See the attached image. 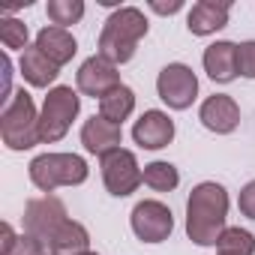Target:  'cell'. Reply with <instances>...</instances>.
<instances>
[{"instance_id":"29","label":"cell","mask_w":255,"mask_h":255,"mask_svg":"<svg viewBox=\"0 0 255 255\" xmlns=\"http://www.w3.org/2000/svg\"><path fill=\"white\" fill-rule=\"evenodd\" d=\"M51 255H54V252H51Z\"/></svg>"},{"instance_id":"18","label":"cell","mask_w":255,"mask_h":255,"mask_svg":"<svg viewBox=\"0 0 255 255\" xmlns=\"http://www.w3.org/2000/svg\"><path fill=\"white\" fill-rule=\"evenodd\" d=\"M132 108H135V93L126 87V84H120L117 90H111L108 96L99 99V114H102L105 120L117 123V126L132 114Z\"/></svg>"},{"instance_id":"3","label":"cell","mask_w":255,"mask_h":255,"mask_svg":"<svg viewBox=\"0 0 255 255\" xmlns=\"http://www.w3.org/2000/svg\"><path fill=\"white\" fill-rule=\"evenodd\" d=\"M0 135L9 150H30L39 144V114L27 90H15L0 114Z\"/></svg>"},{"instance_id":"17","label":"cell","mask_w":255,"mask_h":255,"mask_svg":"<svg viewBox=\"0 0 255 255\" xmlns=\"http://www.w3.org/2000/svg\"><path fill=\"white\" fill-rule=\"evenodd\" d=\"M18 69H21L24 81L33 84V87H48V84L60 75V66H54L36 45L21 54V66H18Z\"/></svg>"},{"instance_id":"2","label":"cell","mask_w":255,"mask_h":255,"mask_svg":"<svg viewBox=\"0 0 255 255\" xmlns=\"http://www.w3.org/2000/svg\"><path fill=\"white\" fill-rule=\"evenodd\" d=\"M147 36V18L135 6H120L108 15L102 33H99V57L120 66L135 57L138 42Z\"/></svg>"},{"instance_id":"7","label":"cell","mask_w":255,"mask_h":255,"mask_svg":"<svg viewBox=\"0 0 255 255\" xmlns=\"http://www.w3.org/2000/svg\"><path fill=\"white\" fill-rule=\"evenodd\" d=\"M156 93L168 108L183 111L198 96V78L186 63H168L156 78Z\"/></svg>"},{"instance_id":"6","label":"cell","mask_w":255,"mask_h":255,"mask_svg":"<svg viewBox=\"0 0 255 255\" xmlns=\"http://www.w3.org/2000/svg\"><path fill=\"white\" fill-rule=\"evenodd\" d=\"M66 222H69L66 207H63V201L54 198V195L33 198V201H27V207H24V234H30L33 240H39L45 249H48V243L54 240V234H57Z\"/></svg>"},{"instance_id":"4","label":"cell","mask_w":255,"mask_h":255,"mask_svg":"<svg viewBox=\"0 0 255 255\" xmlns=\"http://www.w3.org/2000/svg\"><path fill=\"white\" fill-rule=\"evenodd\" d=\"M30 180L42 192L57 186H78L87 180V162L75 153H39L30 162Z\"/></svg>"},{"instance_id":"14","label":"cell","mask_w":255,"mask_h":255,"mask_svg":"<svg viewBox=\"0 0 255 255\" xmlns=\"http://www.w3.org/2000/svg\"><path fill=\"white\" fill-rule=\"evenodd\" d=\"M228 12H231V3H225V0L222 3H216V0H198L189 9L186 27L195 36H210V33H216L228 24Z\"/></svg>"},{"instance_id":"26","label":"cell","mask_w":255,"mask_h":255,"mask_svg":"<svg viewBox=\"0 0 255 255\" xmlns=\"http://www.w3.org/2000/svg\"><path fill=\"white\" fill-rule=\"evenodd\" d=\"M15 243H18V234L12 231L9 222H3V225H0V255H6Z\"/></svg>"},{"instance_id":"22","label":"cell","mask_w":255,"mask_h":255,"mask_svg":"<svg viewBox=\"0 0 255 255\" xmlns=\"http://www.w3.org/2000/svg\"><path fill=\"white\" fill-rule=\"evenodd\" d=\"M0 42L6 48H21L27 51V24L18 18H3L0 21Z\"/></svg>"},{"instance_id":"16","label":"cell","mask_w":255,"mask_h":255,"mask_svg":"<svg viewBox=\"0 0 255 255\" xmlns=\"http://www.w3.org/2000/svg\"><path fill=\"white\" fill-rule=\"evenodd\" d=\"M36 48H39L54 66H63V63H69V60L75 57L78 42H75V36H72L66 27H42V30L36 33Z\"/></svg>"},{"instance_id":"11","label":"cell","mask_w":255,"mask_h":255,"mask_svg":"<svg viewBox=\"0 0 255 255\" xmlns=\"http://www.w3.org/2000/svg\"><path fill=\"white\" fill-rule=\"evenodd\" d=\"M132 138H135V144H141L144 150H162V147H168L171 138H174V120H171L165 111L150 108V111H144V114L135 120Z\"/></svg>"},{"instance_id":"25","label":"cell","mask_w":255,"mask_h":255,"mask_svg":"<svg viewBox=\"0 0 255 255\" xmlns=\"http://www.w3.org/2000/svg\"><path fill=\"white\" fill-rule=\"evenodd\" d=\"M237 207L243 216L255 219V180H249L243 189H240V198H237Z\"/></svg>"},{"instance_id":"19","label":"cell","mask_w":255,"mask_h":255,"mask_svg":"<svg viewBox=\"0 0 255 255\" xmlns=\"http://www.w3.org/2000/svg\"><path fill=\"white\" fill-rule=\"evenodd\" d=\"M219 255H252L255 252V237L246 228H225L222 237L216 240Z\"/></svg>"},{"instance_id":"12","label":"cell","mask_w":255,"mask_h":255,"mask_svg":"<svg viewBox=\"0 0 255 255\" xmlns=\"http://www.w3.org/2000/svg\"><path fill=\"white\" fill-rule=\"evenodd\" d=\"M120 141H123V129H120L117 123L105 120L102 114H93L81 126V144H84V150L93 153V156H99V159L108 156V153H114V150H120Z\"/></svg>"},{"instance_id":"9","label":"cell","mask_w":255,"mask_h":255,"mask_svg":"<svg viewBox=\"0 0 255 255\" xmlns=\"http://www.w3.org/2000/svg\"><path fill=\"white\" fill-rule=\"evenodd\" d=\"M132 231L144 243H162L174 231V216L162 201H138L132 207Z\"/></svg>"},{"instance_id":"10","label":"cell","mask_w":255,"mask_h":255,"mask_svg":"<svg viewBox=\"0 0 255 255\" xmlns=\"http://www.w3.org/2000/svg\"><path fill=\"white\" fill-rule=\"evenodd\" d=\"M75 81H78V90L84 93V96H108L111 90H117L120 87V72H117V66L114 63H108L105 57H99V54H93V57H87L81 66H78V75H75Z\"/></svg>"},{"instance_id":"23","label":"cell","mask_w":255,"mask_h":255,"mask_svg":"<svg viewBox=\"0 0 255 255\" xmlns=\"http://www.w3.org/2000/svg\"><path fill=\"white\" fill-rule=\"evenodd\" d=\"M237 72L243 78H255V39L237 45Z\"/></svg>"},{"instance_id":"27","label":"cell","mask_w":255,"mask_h":255,"mask_svg":"<svg viewBox=\"0 0 255 255\" xmlns=\"http://www.w3.org/2000/svg\"><path fill=\"white\" fill-rule=\"evenodd\" d=\"M150 9L159 12V15H174V12L183 9V3H180V0H171V3H159V0H150Z\"/></svg>"},{"instance_id":"15","label":"cell","mask_w":255,"mask_h":255,"mask_svg":"<svg viewBox=\"0 0 255 255\" xmlns=\"http://www.w3.org/2000/svg\"><path fill=\"white\" fill-rule=\"evenodd\" d=\"M204 72L219 81V84H228L234 81L240 72H237V45L234 42H213L204 48Z\"/></svg>"},{"instance_id":"13","label":"cell","mask_w":255,"mask_h":255,"mask_svg":"<svg viewBox=\"0 0 255 255\" xmlns=\"http://www.w3.org/2000/svg\"><path fill=\"white\" fill-rule=\"evenodd\" d=\"M198 120L207 126L210 132L216 135H228L237 129V123H240V105L225 96V93H213L201 102V111H198Z\"/></svg>"},{"instance_id":"1","label":"cell","mask_w":255,"mask_h":255,"mask_svg":"<svg viewBox=\"0 0 255 255\" xmlns=\"http://www.w3.org/2000/svg\"><path fill=\"white\" fill-rule=\"evenodd\" d=\"M228 216V192L225 186L204 180L189 192L186 201V234L198 246H216V240L225 231Z\"/></svg>"},{"instance_id":"8","label":"cell","mask_w":255,"mask_h":255,"mask_svg":"<svg viewBox=\"0 0 255 255\" xmlns=\"http://www.w3.org/2000/svg\"><path fill=\"white\" fill-rule=\"evenodd\" d=\"M102 180H105V189L117 198L123 195H132L138 189V183L144 180V171L138 168V159L132 150H114L108 156H102Z\"/></svg>"},{"instance_id":"24","label":"cell","mask_w":255,"mask_h":255,"mask_svg":"<svg viewBox=\"0 0 255 255\" xmlns=\"http://www.w3.org/2000/svg\"><path fill=\"white\" fill-rule=\"evenodd\" d=\"M6 255H48V249H45L39 240H33L30 234H21V237H18V243H15Z\"/></svg>"},{"instance_id":"20","label":"cell","mask_w":255,"mask_h":255,"mask_svg":"<svg viewBox=\"0 0 255 255\" xmlns=\"http://www.w3.org/2000/svg\"><path fill=\"white\" fill-rule=\"evenodd\" d=\"M144 183L150 189H156V192H171L180 183V174H177V168L171 162H162L159 159V162L144 165Z\"/></svg>"},{"instance_id":"21","label":"cell","mask_w":255,"mask_h":255,"mask_svg":"<svg viewBox=\"0 0 255 255\" xmlns=\"http://www.w3.org/2000/svg\"><path fill=\"white\" fill-rule=\"evenodd\" d=\"M48 18L54 21V27H66V24H78L84 18V3L81 0H48Z\"/></svg>"},{"instance_id":"28","label":"cell","mask_w":255,"mask_h":255,"mask_svg":"<svg viewBox=\"0 0 255 255\" xmlns=\"http://www.w3.org/2000/svg\"><path fill=\"white\" fill-rule=\"evenodd\" d=\"M81 255H96V252H90V249H87V252H81Z\"/></svg>"},{"instance_id":"5","label":"cell","mask_w":255,"mask_h":255,"mask_svg":"<svg viewBox=\"0 0 255 255\" xmlns=\"http://www.w3.org/2000/svg\"><path fill=\"white\" fill-rule=\"evenodd\" d=\"M78 108H81V99L72 87L48 90V96L42 102V114H39V141L42 144L60 141L69 132L72 120L78 117Z\"/></svg>"}]
</instances>
